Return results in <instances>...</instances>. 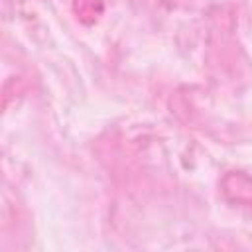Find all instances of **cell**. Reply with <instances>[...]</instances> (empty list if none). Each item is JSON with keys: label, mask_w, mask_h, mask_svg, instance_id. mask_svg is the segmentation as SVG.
<instances>
[{"label": "cell", "mask_w": 252, "mask_h": 252, "mask_svg": "<svg viewBox=\"0 0 252 252\" xmlns=\"http://www.w3.org/2000/svg\"><path fill=\"white\" fill-rule=\"evenodd\" d=\"M222 195L228 203L252 211V177L242 171H230L220 181Z\"/></svg>", "instance_id": "1"}]
</instances>
